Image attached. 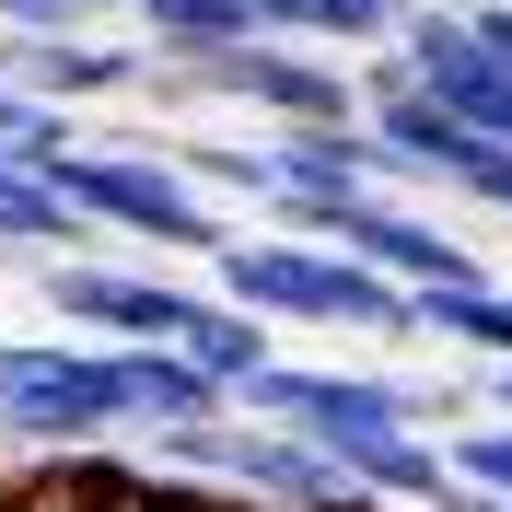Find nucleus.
<instances>
[{
    "instance_id": "f257e3e1",
    "label": "nucleus",
    "mask_w": 512,
    "mask_h": 512,
    "mask_svg": "<svg viewBox=\"0 0 512 512\" xmlns=\"http://www.w3.org/2000/svg\"><path fill=\"white\" fill-rule=\"evenodd\" d=\"M210 291L245 303L256 326H338V338H384V350L419 338V303L396 280H373L338 245H303V233H245L233 222V245L210 256Z\"/></svg>"
},
{
    "instance_id": "9b49d317",
    "label": "nucleus",
    "mask_w": 512,
    "mask_h": 512,
    "mask_svg": "<svg viewBox=\"0 0 512 512\" xmlns=\"http://www.w3.org/2000/svg\"><path fill=\"white\" fill-rule=\"evenodd\" d=\"M175 350H187L198 373L222 384V396H245V384L268 373V361H280V326H256L245 303H222V291H198V315H187V338H175Z\"/></svg>"
},
{
    "instance_id": "dca6fc26",
    "label": "nucleus",
    "mask_w": 512,
    "mask_h": 512,
    "mask_svg": "<svg viewBox=\"0 0 512 512\" xmlns=\"http://www.w3.org/2000/svg\"><path fill=\"white\" fill-rule=\"evenodd\" d=\"M233 12H245L256 35H280V47H315V35H303V0H233Z\"/></svg>"
},
{
    "instance_id": "39448f33",
    "label": "nucleus",
    "mask_w": 512,
    "mask_h": 512,
    "mask_svg": "<svg viewBox=\"0 0 512 512\" xmlns=\"http://www.w3.org/2000/svg\"><path fill=\"white\" fill-rule=\"evenodd\" d=\"M198 105L268 117V140H280V128H361L350 59H326V47H280V35H256V47L210 59V70H198Z\"/></svg>"
},
{
    "instance_id": "20e7f679",
    "label": "nucleus",
    "mask_w": 512,
    "mask_h": 512,
    "mask_svg": "<svg viewBox=\"0 0 512 512\" xmlns=\"http://www.w3.org/2000/svg\"><path fill=\"white\" fill-rule=\"evenodd\" d=\"M35 303L82 350H175L187 315H198V291L175 268H128V256H47L35 268Z\"/></svg>"
},
{
    "instance_id": "2eb2a0df",
    "label": "nucleus",
    "mask_w": 512,
    "mask_h": 512,
    "mask_svg": "<svg viewBox=\"0 0 512 512\" xmlns=\"http://www.w3.org/2000/svg\"><path fill=\"white\" fill-rule=\"evenodd\" d=\"M443 466L512 512V419H454V431H443Z\"/></svg>"
},
{
    "instance_id": "1a4fd4ad",
    "label": "nucleus",
    "mask_w": 512,
    "mask_h": 512,
    "mask_svg": "<svg viewBox=\"0 0 512 512\" xmlns=\"http://www.w3.org/2000/svg\"><path fill=\"white\" fill-rule=\"evenodd\" d=\"M128 361V431L152 443V431H198V419H233V396L198 373L187 350H117Z\"/></svg>"
},
{
    "instance_id": "7ed1b4c3",
    "label": "nucleus",
    "mask_w": 512,
    "mask_h": 512,
    "mask_svg": "<svg viewBox=\"0 0 512 512\" xmlns=\"http://www.w3.org/2000/svg\"><path fill=\"white\" fill-rule=\"evenodd\" d=\"M128 431V361L82 350V338H0V443H24L35 466L59 454H105Z\"/></svg>"
},
{
    "instance_id": "a211bd4d",
    "label": "nucleus",
    "mask_w": 512,
    "mask_h": 512,
    "mask_svg": "<svg viewBox=\"0 0 512 512\" xmlns=\"http://www.w3.org/2000/svg\"><path fill=\"white\" fill-rule=\"evenodd\" d=\"M105 512H163V489L140 478V466H117V489H105Z\"/></svg>"
},
{
    "instance_id": "ddd939ff",
    "label": "nucleus",
    "mask_w": 512,
    "mask_h": 512,
    "mask_svg": "<svg viewBox=\"0 0 512 512\" xmlns=\"http://www.w3.org/2000/svg\"><path fill=\"white\" fill-rule=\"evenodd\" d=\"M105 489H117V454H59L35 478H0V512H105Z\"/></svg>"
},
{
    "instance_id": "0eeeda50",
    "label": "nucleus",
    "mask_w": 512,
    "mask_h": 512,
    "mask_svg": "<svg viewBox=\"0 0 512 512\" xmlns=\"http://www.w3.org/2000/svg\"><path fill=\"white\" fill-rule=\"evenodd\" d=\"M128 47L163 59V70H210V59H233V47H256V24L233 0H128Z\"/></svg>"
},
{
    "instance_id": "f8f14e48",
    "label": "nucleus",
    "mask_w": 512,
    "mask_h": 512,
    "mask_svg": "<svg viewBox=\"0 0 512 512\" xmlns=\"http://www.w3.org/2000/svg\"><path fill=\"white\" fill-rule=\"evenodd\" d=\"M175 152V175H187L210 210L222 198H280V152H268V128L256 140H233V128H187V140H163Z\"/></svg>"
},
{
    "instance_id": "f3484780",
    "label": "nucleus",
    "mask_w": 512,
    "mask_h": 512,
    "mask_svg": "<svg viewBox=\"0 0 512 512\" xmlns=\"http://www.w3.org/2000/svg\"><path fill=\"white\" fill-rule=\"evenodd\" d=\"M466 24H478V47H489V70H512V0H478V12H466Z\"/></svg>"
},
{
    "instance_id": "6ab92c4d",
    "label": "nucleus",
    "mask_w": 512,
    "mask_h": 512,
    "mask_svg": "<svg viewBox=\"0 0 512 512\" xmlns=\"http://www.w3.org/2000/svg\"><path fill=\"white\" fill-rule=\"evenodd\" d=\"M70 12H82L94 35H128V0H70Z\"/></svg>"
},
{
    "instance_id": "423d86ee",
    "label": "nucleus",
    "mask_w": 512,
    "mask_h": 512,
    "mask_svg": "<svg viewBox=\"0 0 512 512\" xmlns=\"http://www.w3.org/2000/svg\"><path fill=\"white\" fill-rule=\"evenodd\" d=\"M140 47L128 35H0V82L35 105H59V117H82V105H117L140 94Z\"/></svg>"
},
{
    "instance_id": "9d476101",
    "label": "nucleus",
    "mask_w": 512,
    "mask_h": 512,
    "mask_svg": "<svg viewBox=\"0 0 512 512\" xmlns=\"http://www.w3.org/2000/svg\"><path fill=\"white\" fill-rule=\"evenodd\" d=\"M408 303H419V338L431 350H466L489 373L512 361V280H454V291H408Z\"/></svg>"
},
{
    "instance_id": "4468645a",
    "label": "nucleus",
    "mask_w": 512,
    "mask_h": 512,
    "mask_svg": "<svg viewBox=\"0 0 512 512\" xmlns=\"http://www.w3.org/2000/svg\"><path fill=\"white\" fill-rule=\"evenodd\" d=\"M419 0H303V35H315L326 59H373V47H396L408 35Z\"/></svg>"
},
{
    "instance_id": "6e6552de",
    "label": "nucleus",
    "mask_w": 512,
    "mask_h": 512,
    "mask_svg": "<svg viewBox=\"0 0 512 512\" xmlns=\"http://www.w3.org/2000/svg\"><path fill=\"white\" fill-rule=\"evenodd\" d=\"M0 256H105V233L82 222L59 198V175H24V163H0Z\"/></svg>"
},
{
    "instance_id": "f03ea898",
    "label": "nucleus",
    "mask_w": 512,
    "mask_h": 512,
    "mask_svg": "<svg viewBox=\"0 0 512 512\" xmlns=\"http://www.w3.org/2000/svg\"><path fill=\"white\" fill-rule=\"evenodd\" d=\"M59 198L105 233V245H140V256H222L233 245V210H210V198L175 175L163 140H82V152L59 163Z\"/></svg>"
}]
</instances>
